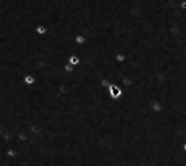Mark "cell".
<instances>
[{
	"instance_id": "cell-1",
	"label": "cell",
	"mask_w": 186,
	"mask_h": 166,
	"mask_svg": "<svg viewBox=\"0 0 186 166\" xmlns=\"http://www.w3.org/2000/svg\"><path fill=\"white\" fill-rule=\"evenodd\" d=\"M125 59H126L125 54H122V53H120V54H117V55H116V60L120 61V62H123Z\"/></svg>"
}]
</instances>
